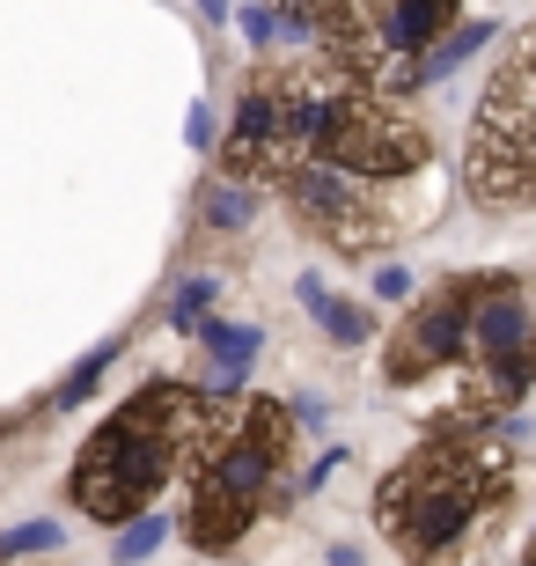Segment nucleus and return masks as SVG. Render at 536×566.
<instances>
[{"label": "nucleus", "mask_w": 536, "mask_h": 566, "mask_svg": "<svg viewBox=\"0 0 536 566\" xmlns=\"http://www.w3.org/2000/svg\"><path fill=\"white\" fill-rule=\"evenodd\" d=\"M111 360H118V346H96V354H88V360H74V376H66L60 390H52V405H60V412H66V405H82L88 390L104 382V368H111Z\"/></svg>", "instance_id": "f8f14e48"}, {"label": "nucleus", "mask_w": 536, "mask_h": 566, "mask_svg": "<svg viewBox=\"0 0 536 566\" xmlns=\"http://www.w3.org/2000/svg\"><path fill=\"white\" fill-rule=\"evenodd\" d=\"M324 163L368 177V185H397L427 169V133H419L412 111H397V96H375V88L346 82L338 88V111H330L324 133Z\"/></svg>", "instance_id": "20e7f679"}, {"label": "nucleus", "mask_w": 536, "mask_h": 566, "mask_svg": "<svg viewBox=\"0 0 536 566\" xmlns=\"http://www.w3.org/2000/svg\"><path fill=\"white\" fill-rule=\"evenodd\" d=\"M302 302H309V316L324 324V338H330V346H368V310H360V302L330 294L316 273H302Z\"/></svg>", "instance_id": "9b49d317"}, {"label": "nucleus", "mask_w": 536, "mask_h": 566, "mask_svg": "<svg viewBox=\"0 0 536 566\" xmlns=\"http://www.w3.org/2000/svg\"><path fill=\"white\" fill-rule=\"evenodd\" d=\"M287 441L294 412L272 398H243L235 412H213L207 441L191 449V545L228 552L287 485Z\"/></svg>", "instance_id": "7ed1b4c3"}, {"label": "nucleus", "mask_w": 536, "mask_h": 566, "mask_svg": "<svg viewBox=\"0 0 536 566\" xmlns=\"http://www.w3.org/2000/svg\"><path fill=\"white\" fill-rule=\"evenodd\" d=\"M529 566H536V552H529Z\"/></svg>", "instance_id": "aec40b11"}, {"label": "nucleus", "mask_w": 536, "mask_h": 566, "mask_svg": "<svg viewBox=\"0 0 536 566\" xmlns=\"http://www.w3.org/2000/svg\"><path fill=\"white\" fill-rule=\"evenodd\" d=\"M507 479H515L507 434H493L485 420H455L382 479L375 515H382V530L404 545V559L433 566L471 537L477 515H493V507L507 501Z\"/></svg>", "instance_id": "f257e3e1"}, {"label": "nucleus", "mask_w": 536, "mask_h": 566, "mask_svg": "<svg viewBox=\"0 0 536 566\" xmlns=\"http://www.w3.org/2000/svg\"><path fill=\"white\" fill-rule=\"evenodd\" d=\"M330 566H360V552H353V545H330Z\"/></svg>", "instance_id": "6ab92c4d"}, {"label": "nucleus", "mask_w": 536, "mask_h": 566, "mask_svg": "<svg viewBox=\"0 0 536 566\" xmlns=\"http://www.w3.org/2000/svg\"><path fill=\"white\" fill-rule=\"evenodd\" d=\"M162 537H169V523H162V515H155V507H147V515H133V523H125V530H118V545H111V552H118V559H125V566H140V559H147V552L162 545Z\"/></svg>", "instance_id": "ddd939ff"}, {"label": "nucleus", "mask_w": 536, "mask_h": 566, "mask_svg": "<svg viewBox=\"0 0 536 566\" xmlns=\"http://www.w3.org/2000/svg\"><path fill=\"white\" fill-rule=\"evenodd\" d=\"M287 199H294V213L309 221L324 243H338V251H353V258H368V251H382L397 235V221H390V207H382V191L368 185V177H353V169H338V163H324V155H309V163H294L287 177Z\"/></svg>", "instance_id": "39448f33"}, {"label": "nucleus", "mask_w": 536, "mask_h": 566, "mask_svg": "<svg viewBox=\"0 0 536 566\" xmlns=\"http://www.w3.org/2000/svg\"><path fill=\"white\" fill-rule=\"evenodd\" d=\"M375 294H382V302H404V294H412V273H404V265H375Z\"/></svg>", "instance_id": "f3484780"}, {"label": "nucleus", "mask_w": 536, "mask_h": 566, "mask_svg": "<svg viewBox=\"0 0 536 566\" xmlns=\"http://www.w3.org/2000/svg\"><path fill=\"white\" fill-rule=\"evenodd\" d=\"M191 332H199V346H207V398H235V390H243V368L250 360H258V346H265V332H258V324H221V316H199V324H191Z\"/></svg>", "instance_id": "6e6552de"}, {"label": "nucleus", "mask_w": 536, "mask_h": 566, "mask_svg": "<svg viewBox=\"0 0 536 566\" xmlns=\"http://www.w3.org/2000/svg\"><path fill=\"white\" fill-rule=\"evenodd\" d=\"M185 140H191V147H221V133H213V111H207V104H191V118H185Z\"/></svg>", "instance_id": "a211bd4d"}, {"label": "nucleus", "mask_w": 536, "mask_h": 566, "mask_svg": "<svg viewBox=\"0 0 536 566\" xmlns=\"http://www.w3.org/2000/svg\"><path fill=\"white\" fill-rule=\"evenodd\" d=\"M207 302H213V280H185V287H177V302H169V324H177V332H191V324L207 316Z\"/></svg>", "instance_id": "2eb2a0df"}, {"label": "nucleus", "mask_w": 536, "mask_h": 566, "mask_svg": "<svg viewBox=\"0 0 536 566\" xmlns=\"http://www.w3.org/2000/svg\"><path fill=\"white\" fill-rule=\"evenodd\" d=\"M536 354V310L515 280H471V338H463V360L485 368V360H522Z\"/></svg>", "instance_id": "0eeeda50"}, {"label": "nucleus", "mask_w": 536, "mask_h": 566, "mask_svg": "<svg viewBox=\"0 0 536 566\" xmlns=\"http://www.w3.org/2000/svg\"><path fill=\"white\" fill-rule=\"evenodd\" d=\"M258 207H265V191L243 185V177H213L207 191H199V221H207L213 235H235L258 221Z\"/></svg>", "instance_id": "9d476101"}, {"label": "nucleus", "mask_w": 536, "mask_h": 566, "mask_svg": "<svg viewBox=\"0 0 536 566\" xmlns=\"http://www.w3.org/2000/svg\"><path fill=\"white\" fill-rule=\"evenodd\" d=\"M485 44H493V15H463V22L449 30V38H433L427 52H419V66H412V74H419V88H427V82H449L455 66H463V60H477Z\"/></svg>", "instance_id": "1a4fd4ad"}, {"label": "nucleus", "mask_w": 536, "mask_h": 566, "mask_svg": "<svg viewBox=\"0 0 536 566\" xmlns=\"http://www.w3.org/2000/svg\"><path fill=\"white\" fill-rule=\"evenodd\" d=\"M463 338H471V280L427 294V302L404 316V332H397V346H390V382H412V376H427V368H455V360H463Z\"/></svg>", "instance_id": "423d86ee"}, {"label": "nucleus", "mask_w": 536, "mask_h": 566, "mask_svg": "<svg viewBox=\"0 0 536 566\" xmlns=\"http://www.w3.org/2000/svg\"><path fill=\"white\" fill-rule=\"evenodd\" d=\"M213 427V398L207 390H185V382H147L133 405H118L96 441L74 463V507L88 523H133L147 515V501L169 485V471L207 441Z\"/></svg>", "instance_id": "f03ea898"}, {"label": "nucleus", "mask_w": 536, "mask_h": 566, "mask_svg": "<svg viewBox=\"0 0 536 566\" xmlns=\"http://www.w3.org/2000/svg\"><path fill=\"white\" fill-rule=\"evenodd\" d=\"M60 545V523H15L0 537V559H22V552H52Z\"/></svg>", "instance_id": "4468645a"}, {"label": "nucleus", "mask_w": 536, "mask_h": 566, "mask_svg": "<svg viewBox=\"0 0 536 566\" xmlns=\"http://www.w3.org/2000/svg\"><path fill=\"white\" fill-rule=\"evenodd\" d=\"M243 38H250V44H272V38H280V15H272V0H250V8H243Z\"/></svg>", "instance_id": "dca6fc26"}]
</instances>
